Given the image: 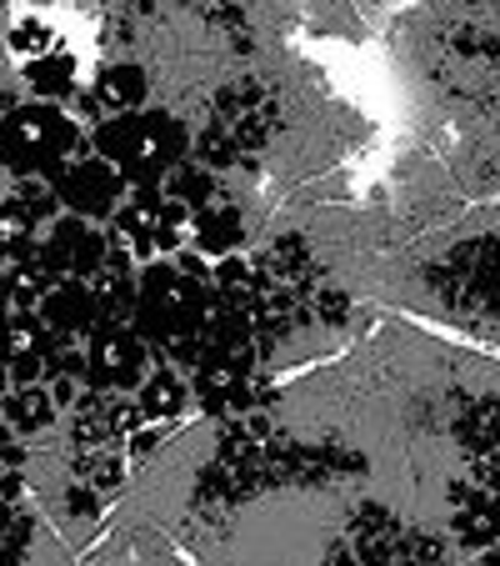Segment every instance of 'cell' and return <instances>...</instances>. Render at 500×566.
<instances>
[{
	"mask_svg": "<svg viewBox=\"0 0 500 566\" xmlns=\"http://www.w3.org/2000/svg\"><path fill=\"white\" fill-rule=\"evenodd\" d=\"M136 401H140V411H146L150 421H171V417H181L185 411V401H191V386L181 381L175 371H150L146 381L136 386Z\"/></svg>",
	"mask_w": 500,
	"mask_h": 566,
	"instance_id": "4fadbf2b",
	"label": "cell"
},
{
	"mask_svg": "<svg viewBox=\"0 0 500 566\" xmlns=\"http://www.w3.org/2000/svg\"><path fill=\"white\" fill-rule=\"evenodd\" d=\"M25 86H31L35 101H71L75 96V61L65 51H45L25 61Z\"/></svg>",
	"mask_w": 500,
	"mask_h": 566,
	"instance_id": "8fae6325",
	"label": "cell"
},
{
	"mask_svg": "<svg viewBox=\"0 0 500 566\" xmlns=\"http://www.w3.org/2000/svg\"><path fill=\"white\" fill-rule=\"evenodd\" d=\"M146 71H140L136 61H120V65H106L100 71V81L86 91V101H81V111H86L91 120H110V116H126V111H140L146 106Z\"/></svg>",
	"mask_w": 500,
	"mask_h": 566,
	"instance_id": "9c48e42d",
	"label": "cell"
},
{
	"mask_svg": "<svg viewBox=\"0 0 500 566\" xmlns=\"http://www.w3.org/2000/svg\"><path fill=\"white\" fill-rule=\"evenodd\" d=\"M35 311H41L45 326H51L55 336H65V342H75V336H96L110 321L91 281H55Z\"/></svg>",
	"mask_w": 500,
	"mask_h": 566,
	"instance_id": "ba28073f",
	"label": "cell"
},
{
	"mask_svg": "<svg viewBox=\"0 0 500 566\" xmlns=\"http://www.w3.org/2000/svg\"><path fill=\"white\" fill-rule=\"evenodd\" d=\"M191 216H195L191 206L175 201L166 186H140V191H130L126 206L110 216V226H116V235L126 241L130 256L150 261V256H160V251H181L185 247Z\"/></svg>",
	"mask_w": 500,
	"mask_h": 566,
	"instance_id": "277c9868",
	"label": "cell"
},
{
	"mask_svg": "<svg viewBox=\"0 0 500 566\" xmlns=\"http://www.w3.org/2000/svg\"><path fill=\"white\" fill-rule=\"evenodd\" d=\"M75 481H86L91 492H116L120 486V461L110 457V447L106 451H81V461H75Z\"/></svg>",
	"mask_w": 500,
	"mask_h": 566,
	"instance_id": "2e32d148",
	"label": "cell"
},
{
	"mask_svg": "<svg viewBox=\"0 0 500 566\" xmlns=\"http://www.w3.org/2000/svg\"><path fill=\"white\" fill-rule=\"evenodd\" d=\"M211 301H215L211 281L185 271L175 256L146 261L136 276V311H130V321H136V332L156 352L195 366L201 361V326H205Z\"/></svg>",
	"mask_w": 500,
	"mask_h": 566,
	"instance_id": "6da1fadb",
	"label": "cell"
},
{
	"mask_svg": "<svg viewBox=\"0 0 500 566\" xmlns=\"http://www.w3.org/2000/svg\"><path fill=\"white\" fill-rule=\"evenodd\" d=\"M456 536L466 546H490L500 536V496H470L456 512Z\"/></svg>",
	"mask_w": 500,
	"mask_h": 566,
	"instance_id": "5bb4252c",
	"label": "cell"
},
{
	"mask_svg": "<svg viewBox=\"0 0 500 566\" xmlns=\"http://www.w3.org/2000/svg\"><path fill=\"white\" fill-rule=\"evenodd\" d=\"M91 150L106 156L130 186H166V176L175 171L191 150L185 126L171 111H126V116H110L91 130Z\"/></svg>",
	"mask_w": 500,
	"mask_h": 566,
	"instance_id": "7a4b0ae2",
	"label": "cell"
},
{
	"mask_svg": "<svg viewBox=\"0 0 500 566\" xmlns=\"http://www.w3.org/2000/svg\"><path fill=\"white\" fill-rule=\"evenodd\" d=\"M81 150V126L65 116L55 101H25V106L6 111V166L11 176H45L55 181L61 166Z\"/></svg>",
	"mask_w": 500,
	"mask_h": 566,
	"instance_id": "3957f363",
	"label": "cell"
},
{
	"mask_svg": "<svg viewBox=\"0 0 500 566\" xmlns=\"http://www.w3.org/2000/svg\"><path fill=\"white\" fill-rule=\"evenodd\" d=\"M55 407H61L55 391H45L41 381L35 386H11V391H6V421H11V431H25V437L41 431V427H51Z\"/></svg>",
	"mask_w": 500,
	"mask_h": 566,
	"instance_id": "7c38bea8",
	"label": "cell"
},
{
	"mask_svg": "<svg viewBox=\"0 0 500 566\" xmlns=\"http://www.w3.org/2000/svg\"><path fill=\"white\" fill-rule=\"evenodd\" d=\"M166 191H171L175 201H185L191 211H201V206L215 201V171L205 160H181V166L166 176Z\"/></svg>",
	"mask_w": 500,
	"mask_h": 566,
	"instance_id": "9a60e30c",
	"label": "cell"
},
{
	"mask_svg": "<svg viewBox=\"0 0 500 566\" xmlns=\"http://www.w3.org/2000/svg\"><path fill=\"white\" fill-rule=\"evenodd\" d=\"M45 251V266L55 271V281H91L100 266H106L110 247L106 235L96 231V221H86V216H55L51 235L41 241Z\"/></svg>",
	"mask_w": 500,
	"mask_h": 566,
	"instance_id": "52a82bcc",
	"label": "cell"
},
{
	"mask_svg": "<svg viewBox=\"0 0 500 566\" xmlns=\"http://www.w3.org/2000/svg\"><path fill=\"white\" fill-rule=\"evenodd\" d=\"M11 51L31 61V55H45V51H55V45H51V31H45L41 21H31V25H15V35H11Z\"/></svg>",
	"mask_w": 500,
	"mask_h": 566,
	"instance_id": "ac0fdd59",
	"label": "cell"
},
{
	"mask_svg": "<svg viewBox=\"0 0 500 566\" xmlns=\"http://www.w3.org/2000/svg\"><path fill=\"white\" fill-rule=\"evenodd\" d=\"M150 352L156 346L136 332V321H106L86 342L91 386H100V391H130V386H140L150 376Z\"/></svg>",
	"mask_w": 500,
	"mask_h": 566,
	"instance_id": "8992f818",
	"label": "cell"
},
{
	"mask_svg": "<svg viewBox=\"0 0 500 566\" xmlns=\"http://www.w3.org/2000/svg\"><path fill=\"white\" fill-rule=\"evenodd\" d=\"M51 186H55L61 211L86 216V221H110V216L126 206V196L136 191V186H130L106 156H96V150H86V156L75 150Z\"/></svg>",
	"mask_w": 500,
	"mask_h": 566,
	"instance_id": "5b68a950",
	"label": "cell"
},
{
	"mask_svg": "<svg viewBox=\"0 0 500 566\" xmlns=\"http://www.w3.org/2000/svg\"><path fill=\"white\" fill-rule=\"evenodd\" d=\"M130 441H136V447H130V451H136V457H150V451L160 447V431H136V437H130Z\"/></svg>",
	"mask_w": 500,
	"mask_h": 566,
	"instance_id": "d6986e66",
	"label": "cell"
},
{
	"mask_svg": "<svg viewBox=\"0 0 500 566\" xmlns=\"http://www.w3.org/2000/svg\"><path fill=\"white\" fill-rule=\"evenodd\" d=\"M241 241H245V216L235 211L231 201H211L191 216V247L201 251V256H211V261L235 256Z\"/></svg>",
	"mask_w": 500,
	"mask_h": 566,
	"instance_id": "30bf717a",
	"label": "cell"
},
{
	"mask_svg": "<svg viewBox=\"0 0 500 566\" xmlns=\"http://www.w3.org/2000/svg\"><path fill=\"white\" fill-rule=\"evenodd\" d=\"M235 146H241V140H235V130L221 120V126H211L201 140H195V160H205L211 171H221V166H231Z\"/></svg>",
	"mask_w": 500,
	"mask_h": 566,
	"instance_id": "e0dca14e",
	"label": "cell"
},
{
	"mask_svg": "<svg viewBox=\"0 0 500 566\" xmlns=\"http://www.w3.org/2000/svg\"><path fill=\"white\" fill-rule=\"evenodd\" d=\"M476 566H500V552H486V556H480Z\"/></svg>",
	"mask_w": 500,
	"mask_h": 566,
	"instance_id": "ffe728a7",
	"label": "cell"
}]
</instances>
